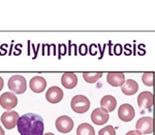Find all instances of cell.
<instances>
[{"mask_svg": "<svg viewBox=\"0 0 155 135\" xmlns=\"http://www.w3.org/2000/svg\"><path fill=\"white\" fill-rule=\"evenodd\" d=\"M17 128L21 135H44L45 124L41 116L29 112L19 117Z\"/></svg>", "mask_w": 155, "mask_h": 135, "instance_id": "6da1fadb", "label": "cell"}, {"mask_svg": "<svg viewBox=\"0 0 155 135\" xmlns=\"http://www.w3.org/2000/svg\"><path fill=\"white\" fill-rule=\"evenodd\" d=\"M7 87L15 94H23L27 90V82L23 76L15 74L7 82Z\"/></svg>", "mask_w": 155, "mask_h": 135, "instance_id": "7a4b0ae2", "label": "cell"}, {"mask_svg": "<svg viewBox=\"0 0 155 135\" xmlns=\"http://www.w3.org/2000/svg\"><path fill=\"white\" fill-rule=\"evenodd\" d=\"M71 106L77 114H85L90 108V100L84 95H76L71 98Z\"/></svg>", "mask_w": 155, "mask_h": 135, "instance_id": "3957f363", "label": "cell"}, {"mask_svg": "<svg viewBox=\"0 0 155 135\" xmlns=\"http://www.w3.org/2000/svg\"><path fill=\"white\" fill-rule=\"evenodd\" d=\"M154 103V95L149 91L141 92V94L137 96V105L140 109H142V112L145 111H151Z\"/></svg>", "mask_w": 155, "mask_h": 135, "instance_id": "277c9868", "label": "cell"}, {"mask_svg": "<svg viewBox=\"0 0 155 135\" xmlns=\"http://www.w3.org/2000/svg\"><path fill=\"white\" fill-rule=\"evenodd\" d=\"M19 114L17 111H4L3 114H1V123L4 126V128H6L7 130L14 129L15 127L17 126V123H18L19 120Z\"/></svg>", "mask_w": 155, "mask_h": 135, "instance_id": "5b68a950", "label": "cell"}, {"mask_svg": "<svg viewBox=\"0 0 155 135\" xmlns=\"http://www.w3.org/2000/svg\"><path fill=\"white\" fill-rule=\"evenodd\" d=\"M56 129L61 133H69L74 129V120L68 116H60L55 122Z\"/></svg>", "mask_w": 155, "mask_h": 135, "instance_id": "8992f818", "label": "cell"}, {"mask_svg": "<svg viewBox=\"0 0 155 135\" xmlns=\"http://www.w3.org/2000/svg\"><path fill=\"white\" fill-rule=\"evenodd\" d=\"M136 130H139L142 134H151L154 128V121L151 117H143L137 122Z\"/></svg>", "mask_w": 155, "mask_h": 135, "instance_id": "52a82bcc", "label": "cell"}, {"mask_svg": "<svg viewBox=\"0 0 155 135\" xmlns=\"http://www.w3.org/2000/svg\"><path fill=\"white\" fill-rule=\"evenodd\" d=\"M18 104V98L12 92H5L0 96V106L6 111L15 108Z\"/></svg>", "mask_w": 155, "mask_h": 135, "instance_id": "ba28073f", "label": "cell"}, {"mask_svg": "<svg viewBox=\"0 0 155 135\" xmlns=\"http://www.w3.org/2000/svg\"><path fill=\"white\" fill-rule=\"evenodd\" d=\"M136 116V111L134 106L128 103H124L119 107L118 109V117L122 122H130Z\"/></svg>", "mask_w": 155, "mask_h": 135, "instance_id": "9c48e42d", "label": "cell"}, {"mask_svg": "<svg viewBox=\"0 0 155 135\" xmlns=\"http://www.w3.org/2000/svg\"><path fill=\"white\" fill-rule=\"evenodd\" d=\"M63 98V91L57 86L51 87L46 93V99L47 101L52 104H56L60 102Z\"/></svg>", "mask_w": 155, "mask_h": 135, "instance_id": "30bf717a", "label": "cell"}, {"mask_svg": "<svg viewBox=\"0 0 155 135\" xmlns=\"http://www.w3.org/2000/svg\"><path fill=\"white\" fill-rule=\"evenodd\" d=\"M91 117V121L93 122V124L101 126V125H104L109 121L110 116L109 112L104 111L102 108H95L91 112V117Z\"/></svg>", "mask_w": 155, "mask_h": 135, "instance_id": "8fae6325", "label": "cell"}, {"mask_svg": "<svg viewBox=\"0 0 155 135\" xmlns=\"http://www.w3.org/2000/svg\"><path fill=\"white\" fill-rule=\"evenodd\" d=\"M30 90L34 93H41L47 88V81L42 76H33L29 82Z\"/></svg>", "mask_w": 155, "mask_h": 135, "instance_id": "7c38bea8", "label": "cell"}, {"mask_svg": "<svg viewBox=\"0 0 155 135\" xmlns=\"http://www.w3.org/2000/svg\"><path fill=\"white\" fill-rule=\"evenodd\" d=\"M107 82L112 87H121L125 82V76L121 72H110L107 76Z\"/></svg>", "mask_w": 155, "mask_h": 135, "instance_id": "4fadbf2b", "label": "cell"}, {"mask_svg": "<svg viewBox=\"0 0 155 135\" xmlns=\"http://www.w3.org/2000/svg\"><path fill=\"white\" fill-rule=\"evenodd\" d=\"M116 105H117V100L112 95H106L101 100V108L106 111L107 112L114 111L115 108H116Z\"/></svg>", "mask_w": 155, "mask_h": 135, "instance_id": "5bb4252c", "label": "cell"}, {"mask_svg": "<svg viewBox=\"0 0 155 135\" xmlns=\"http://www.w3.org/2000/svg\"><path fill=\"white\" fill-rule=\"evenodd\" d=\"M61 84L65 89H74L78 85V76L72 72H66L61 77Z\"/></svg>", "mask_w": 155, "mask_h": 135, "instance_id": "9a60e30c", "label": "cell"}, {"mask_svg": "<svg viewBox=\"0 0 155 135\" xmlns=\"http://www.w3.org/2000/svg\"><path fill=\"white\" fill-rule=\"evenodd\" d=\"M121 91L124 95L131 96L139 91V84L134 79H127L121 86Z\"/></svg>", "mask_w": 155, "mask_h": 135, "instance_id": "2e32d148", "label": "cell"}, {"mask_svg": "<svg viewBox=\"0 0 155 135\" xmlns=\"http://www.w3.org/2000/svg\"><path fill=\"white\" fill-rule=\"evenodd\" d=\"M77 135H95V130L88 123L80 124L77 128Z\"/></svg>", "mask_w": 155, "mask_h": 135, "instance_id": "e0dca14e", "label": "cell"}, {"mask_svg": "<svg viewBox=\"0 0 155 135\" xmlns=\"http://www.w3.org/2000/svg\"><path fill=\"white\" fill-rule=\"evenodd\" d=\"M101 76L102 72H84L83 73V79L88 84H94L98 82Z\"/></svg>", "mask_w": 155, "mask_h": 135, "instance_id": "ac0fdd59", "label": "cell"}, {"mask_svg": "<svg viewBox=\"0 0 155 135\" xmlns=\"http://www.w3.org/2000/svg\"><path fill=\"white\" fill-rule=\"evenodd\" d=\"M142 82L145 86L152 87L154 85V72H146L142 76Z\"/></svg>", "mask_w": 155, "mask_h": 135, "instance_id": "d6986e66", "label": "cell"}, {"mask_svg": "<svg viewBox=\"0 0 155 135\" xmlns=\"http://www.w3.org/2000/svg\"><path fill=\"white\" fill-rule=\"evenodd\" d=\"M98 135H116V130L113 126L111 125H107V126L104 127L99 130Z\"/></svg>", "mask_w": 155, "mask_h": 135, "instance_id": "ffe728a7", "label": "cell"}, {"mask_svg": "<svg viewBox=\"0 0 155 135\" xmlns=\"http://www.w3.org/2000/svg\"><path fill=\"white\" fill-rule=\"evenodd\" d=\"M125 135H142L141 132L139 130H131V131H128Z\"/></svg>", "mask_w": 155, "mask_h": 135, "instance_id": "44dd1931", "label": "cell"}, {"mask_svg": "<svg viewBox=\"0 0 155 135\" xmlns=\"http://www.w3.org/2000/svg\"><path fill=\"white\" fill-rule=\"evenodd\" d=\"M3 85H4V82H3V79L0 76V91L3 89Z\"/></svg>", "mask_w": 155, "mask_h": 135, "instance_id": "7402d4cb", "label": "cell"}, {"mask_svg": "<svg viewBox=\"0 0 155 135\" xmlns=\"http://www.w3.org/2000/svg\"><path fill=\"white\" fill-rule=\"evenodd\" d=\"M0 135H4V130L2 129L1 126H0Z\"/></svg>", "mask_w": 155, "mask_h": 135, "instance_id": "603a6c76", "label": "cell"}, {"mask_svg": "<svg viewBox=\"0 0 155 135\" xmlns=\"http://www.w3.org/2000/svg\"><path fill=\"white\" fill-rule=\"evenodd\" d=\"M44 135H55L54 133H46V134H44Z\"/></svg>", "mask_w": 155, "mask_h": 135, "instance_id": "cb8c5ba5", "label": "cell"}]
</instances>
